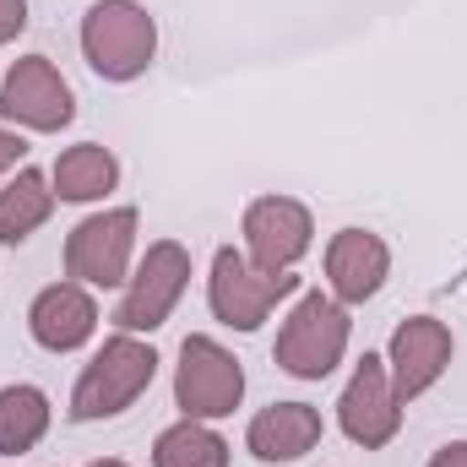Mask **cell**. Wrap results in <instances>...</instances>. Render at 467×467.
Returning <instances> with one entry per match:
<instances>
[{"label": "cell", "instance_id": "30bf717a", "mask_svg": "<svg viewBox=\"0 0 467 467\" xmlns=\"http://www.w3.org/2000/svg\"><path fill=\"white\" fill-rule=\"evenodd\" d=\"M337 424H343V435H348L353 446H364V451H380V446L397 441V430H402V402H397V391H391L386 358L364 353V358L353 364L348 386H343V397H337Z\"/></svg>", "mask_w": 467, "mask_h": 467}, {"label": "cell", "instance_id": "9c48e42d", "mask_svg": "<svg viewBox=\"0 0 467 467\" xmlns=\"http://www.w3.org/2000/svg\"><path fill=\"white\" fill-rule=\"evenodd\" d=\"M244 255L255 261V266H266V272H294L305 255H310V244H316V218H310V207L305 202H294V196H255L250 207H244Z\"/></svg>", "mask_w": 467, "mask_h": 467}, {"label": "cell", "instance_id": "5bb4252c", "mask_svg": "<svg viewBox=\"0 0 467 467\" xmlns=\"http://www.w3.org/2000/svg\"><path fill=\"white\" fill-rule=\"evenodd\" d=\"M321 430L327 424H321V413L310 402H272V408H261L250 419L244 446L261 462H299V457H310L321 446Z\"/></svg>", "mask_w": 467, "mask_h": 467}, {"label": "cell", "instance_id": "3957f363", "mask_svg": "<svg viewBox=\"0 0 467 467\" xmlns=\"http://www.w3.org/2000/svg\"><path fill=\"white\" fill-rule=\"evenodd\" d=\"M82 55L104 82H136L158 55V22L136 0H99L82 16Z\"/></svg>", "mask_w": 467, "mask_h": 467}, {"label": "cell", "instance_id": "2e32d148", "mask_svg": "<svg viewBox=\"0 0 467 467\" xmlns=\"http://www.w3.org/2000/svg\"><path fill=\"white\" fill-rule=\"evenodd\" d=\"M55 213V185L38 169H16L0 191V244H22L33 229H44Z\"/></svg>", "mask_w": 467, "mask_h": 467}, {"label": "cell", "instance_id": "5b68a950", "mask_svg": "<svg viewBox=\"0 0 467 467\" xmlns=\"http://www.w3.org/2000/svg\"><path fill=\"white\" fill-rule=\"evenodd\" d=\"M185 288H191V250L180 239H152L147 255L136 261V272L125 277V294H119V310H115V332H130V337L158 332L174 316V305H180Z\"/></svg>", "mask_w": 467, "mask_h": 467}, {"label": "cell", "instance_id": "44dd1931", "mask_svg": "<svg viewBox=\"0 0 467 467\" xmlns=\"http://www.w3.org/2000/svg\"><path fill=\"white\" fill-rule=\"evenodd\" d=\"M430 467H467V441H451V446H441V451L430 457Z\"/></svg>", "mask_w": 467, "mask_h": 467}, {"label": "cell", "instance_id": "e0dca14e", "mask_svg": "<svg viewBox=\"0 0 467 467\" xmlns=\"http://www.w3.org/2000/svg\"><path fill=\"white\" fill-rule=\"evenodd\" d=\"M49 397L27 380L0 386V457H22L49 435Z\"/></svg>", "mask_w": 467, "mask_h": 467}, {"label": "cell", "instance_id": "ffe728a7", "mask_svg": "<svg viewBox=\"0 0 467 467\" xmlns=\"http://www.w3.org/2000/svg\"><path fill=\"white\" fill-rule=\"evenodd\" d=\"M27 27V0H0V44H11Z\"/></svg>", "mask_w": 467, "mask_h": 467}, {"label": "cell", "instance_id": "8992f818", "mask_svg": "<svg viewBox=\"0 0 467 467\" xmlns=\"http://www.w3.org/2000/svg\"><path fill=\"white\" fill-rule=\"evenodd\" d=\"M136 207H104L66 234V277L82 288H125L136 255Z\"/></svg>", "mask_w": 467, "mask_h": 467}, {"label": "cell", "instance_id": "7a4b0ae2", "mask_svg": "<svg viewBox=\"0 0 467 467\" xmlns=\"http://www.w3.org/2000/svg\"><path fill=\"white\" fill-rule=\"evenodd\" d=\"M348 337H353L348 305H337L332 294L316 288V294H305V299L288 310L272 358H277V369L294 375V380H327V375L343 364Z\"/></svg>", "mask_w": 467, "mask_h": 467}, {"label": "cell", "instance_id": "8fae6325", "mask_svg": "<svg viewBox=\"0 0 467 467\" xmlns=\"http://www.w3.org/2000/svg\"><path fill=\"white\" fill-rule=\"evenodd\" d=\"M451 327L435 321V316H408L397 332H391V348H386V369H391V391L397 402L408 408L413 397H424L446 369H451Z\"/></svg>", "mask_w": 467, "mask_h": 467}, {"label": "cell", "instance_id": "7402d4cb", "mask_svg": "<svg viewBox=\"0 0 467 467\" xmlns=\"http://www.w3.org/2000/svg\"><path fill=\"white\" fill-rule=\"evenodd\" d=\"M88 467H125L119 457H104V462H88Z\"/></svg>", "mask_w": 467, "mask_h": 467}, {"label": "cell", "instance_id": "52a82bcc", "mask_svg": "<svg viewBox=\"0 0 467 467\" xmlns=\"http://www.w3.org/2000/svg\"><path fill=\"white\" fill-rule=\"evenodd\" d=\"M244 397V369L218 337H185L180 364H174V402L185 419H229Z\"/></svg>", "mask_w": 467, "mask_h": 467}, {"label": "cell", "instance_id": "7c38bea8", "mask_svg": "<svg viewBox=\"0 0 467 467\" xmlns=\"http://www.w3.org/2000/svg\"><path fill=\"white\" fill-rule=\"evenodd\" d=\"M391 250L386 239L369 229H337L327 239V288L337 305H364L386 288Z\"/></svg>", "mask_w": 467, "mask_h": 467}, {"label": "cell", "instance_id": "6da1fadb", "mask_svg": "<svg viewBox=\"0 0 467 467\" xmlns=\"http://www.w3.org/2000/svg\"><path fill=\"white\" fill-rule=\"evenodd\" d=\"M158 375V353L152 343L130 337V332H115L104 348L88 358V369L77 375L71 386V419L77 424H93V419H115L125 413Z\"/></svg>", "mask_w": 467, "mask_h": 467}, {"label": "cell", "instance_id": "ba28073f", "mask_svg": "<svg viewBox=\"0 0 467 467\" xmlns=\"http://www.w3.org/2000/svg\"><path fill=\"white\" fill-rule=\"evenodd\" d=\"M0 115L22 130H66L77 119V93L49 55H22L0 82Z\"/></svg>", "mask_w": 467, "mask_h": 467}, {"label": "cell", "instance_id": "4fadbf2b", "mask_svg": "<svg viewBox=\"0 0 467 467\" xmlns=\"http://www.w3.org/2000/svg\"><path fill=\"white\" fill-rule=\"evenodd\" d=\"M27 332L33 343L49 353H77L99 332V305L82 283H49L33 305H27Z\"/></svg>", "mask_w": 467, "mask_h": 467}, {"label": "cell", "instance_id": "277c9868", "mask_svg": "<svg viewBox=\"0 0 467 467\" xmlns=\"http://www.w3.org/2000/svg\"><path fill=\"white\" fill-rule=\"evenodd\" d=\"M288 294H299V277L294 272H266L255 266L244 250L223 244L213 255V277H207V305L213 316L234 327V332H255Z\"/></svg>", "mask_w": 467, "mask_h": 467}, {"label": "cell", "instance_id": "d6986e66", "mask_svg": "<svg viewBox=\"0 0 467 467\" xmlns=\"http://www.w3.org/2000/svg\"><path fill=\"white\" fill-rule=\"evenodd\" d=\"M22 158H27V141H22V130L0 125V180H5L11 169H22Z\"/></svg>", "mask_w": 467, "mask_h": 467}, {"label": "cell", "instance_id": "ac0fdd59", "mask_svg": "<svg viewBox=\"0 0 467 467\" xmlns=\"http://www.w3.org/2000/svg\"><path fill=\"white\" fill-rule=\"evenodd\" d=\"M152 467H229V441L202 419H180L152 441Z\"/></svg>", "mask_w": 467, "mask_h": 467}, {"label": "cell", "instance_id": "9a60e30c", "mask_svg": "<svg viewBox=\"0 0 467 467\" xmlns=\"http://www.w3.org/2000/svg\"><path fill=\"white\" fill-rule=\"evenodd\" d=\"M49 185H55V202L88 207V202H104V196L119 185V163H115L109 147H99V141H77V147H66V152L55 158Z\"/></svg>", "mask_w": 467, "mask_h": 467}]
</instances>
